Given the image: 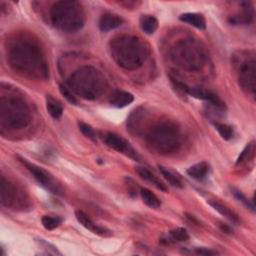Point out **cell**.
<instances>
[{
	"mask_svg": "<svg viewBox=\"0 0 256 256\" xmlns=\"http://www.w3.org/2000/svg\"><path fill=\"white\" fill-rule=\"evenodd\" d=\"M7 60L11 68L23 76L34 79L48 77V66L42 49L30 36L19 35L9 42Z\"/></svg>",
	"mask_w": 256,
	"mask_h": 256,
	"instance_id": "obj_1",
	"label": "cell"
},
{
	"mask_svg": "<svg viewBox=\"0 0 256 256\" xmlns=\"http://www.w3.org/2000/svg\"><path fill=\"white\" fill-rule=\"evenodd\" d=\"M109 52L118 66L125 70H136L146 61L149 47L141 38L124 34L110 40Z\"/></svg>",
	"mask_w": 256,
	"mask_h": 256,
	"instance_id": "obj_2",
	"label": "cell"
},
{
	"mask_svg": "<svg viewBox=\"0 0 256 256\" xmlns=\"http://www.w3.org/2000/svg\"><path fill=\"white\" fill-rule=\"evenodd\" d=\"M67 85L68 88L80 98L95 100L105 93L108 82L99 69L85 65L76 69L68 77Z\"/></svg>",
	"mask_w": 256,
	"mask_h": 256,
	"instance_id": "obj_3",
	"label": "cell"
},
{
	"mask_svg": "<svg viewBox=\"0 0 256 256\" xmlns=\"http://www.w3.org/2000/svg\"><path fill=\"white\" fill-rule=\"evenodd\" d=\"M145 143L150 151L160 155L175 153L182 145V133L170 120H161L150 126L145 133Z\"/></svg>",
	"mask_w": 256,
	"mask_h": 256,
	"instance_id": "obj_4",
	"label": "cell"
},
{
	"mask_svg": "<svg viewBox=\"0 0 256 256\" xmlns=\"http://www.w3.org/2000/svg\"><path fill=\"white\" fill-rule=\"evenodd\" d=\"M31 121L30 108L20 95L8 93L0 99V127L2 132L20 130Z\"/></svg>",
	"mask_w": 256,
	"mask_h": 256,
	"instance_id": "obj_5",
	"label": "cell"
},
{
	"mask_svg": "<svg viewBox=\"0 0 256 256\" xmlns=\"http://www.w3.org/2000/svg\"><path fill=\"white\" fill-rule=\"evenodd\" d=\"M50 20L59 31L68 34L76 33L85 24V12L78 1H58L50 9Z\"/></svg>",
	"mask_w": 256,
	"mask_h": 256,
	"instance_id": "obj_6",
	"label": "cell"
},
{
	"mask_svg": "<svg viewBox=\"0 0 256 256\" xmlns=\"http://www.w3.org/2000/svg\"><path fill=\"white\" fill-rule=\"evenodd\" d=\"M170 58L176 66L186 71H197L204 66L206 53L199 41L188 38L173 45L170 50Z\"/></svg>",
	"mask_w": 256,
	"mask_h": 256,
	"instance_id": "obj_7",
	"label": "cell"
},
{
	"mask_svg": "<svg viewBox=\"0 0 256 256\" xmlns=\"http://www.w3.org/2000/svg\"><path fill=\"white\" fill-rule=\"evenodd\" d=\"M232 66L240 87L249 95L256 92V58L252 50H240L232 55Z\"/></svg>",
	"mask_w": 256,
	"mask_h": 256,
	"instance_id": "obj_8",
	"label": "cell"
},
{
	"mask_svg": "<svg viewBox=\"0 0 256 256\" xmlns=\"http://www.w3.org/2000/svg\"><path fill=\"white\" fill-rule=\"evenodd\" d=\"M0 198L1 204L4 207L12 210H25L31 206L27 193L14 182L1 176Z\"/></svg>",
	"mask_w": 256,
	"mask_h": 256,
	"instance_id": "obj_9",
	"label": "cell"
},
{
	"mask_svg": "<svg viewBox=\"0 0 256 256\" xmlns=\"http://www.w3.org/2000/svg\"><path fill=\"white\" fill-rule=\"evenodd\" d=\"M20 161L26 166V168L31 172L33 177L36 179V181L44 187L46 190L49 192L55 194V195H61L62 194V189L59 186V184L55 181V179L52 177L50 173H48L46 170H44L42 167H39L26 159L19 157Z\"/></svg>",
	"mask_w": 256,
	"mask_h": 256,
	"instance_id": "obj_10",
	"label": "cell"
},
{
	"mask_svg": "<svg viewBox=\"0 0 256 256\" xmlns=\"http://www.w3.org/2000/svg\"><path fill=\"white\" fill-rule=\"evenodd\" d=\"M102 139L108 147L126 155L127 157L135 161H139L140 156L137 151L130 145V143L126 139H124L120 135L113 132H106L102 135Z\"/></svg>",
	"mask_w": 256,
	"mask_h": 256,
	"instance_id": "obj_11",
	"label": "cell"
},
{
	"mask_svg": "<svg viewBox=\"0 0 256 256\" xmlns=\"http://www.w3.org/2000/svg\"><path fill=\"white\" fill-rule=\"evenodd\" d=\"M173 82H174L176 88L180 89L181 91L185 92L186 94H188L196 99L207 101L217 108H223L222 102L220 101V99L218 98V96L215 93L205 90L203 88H199V87H189V86L185 85L184 83H181V82H178L175 80H173Z\"/></svg>",
	"mask_w": 256,
	"mask_h": 256,
	"instance_id": "obj_12",
	"label": "cell"
},
{
	"mask_svg": "<svg viewBox=\"0 0 256 256\" xmlns=\"http://www.w3.org/2000/svg\"><path fill=\"white\" fill-rule=\"evenodd\" d=\"M75 217L77 219V221L84 227L86 228L87 230L97 234V235H100V236H108L110 235V231L107 230L106 228L104 227H101L97 224H95V222L83 211L81 210H76L75 211Z\"/></svg>",
	"mask_w": 256,
	"mask_h": 256,
	"instance_id": "obj_13",
	"label": "cell"
},
{
	"mask_svg": "<svg viewBox=\"0 0 256 256\" xmlns=\"http://www.w3.org/2000/svg\"><path fill=\"white\" fill-rule=\"evenodd\" d=\"M124 20L119 15L112 12H105L101 15L99 19V29L102 32H109L120 27L123 24Z\"/></svg>",
	"mask_w": 256,
	"mask_h": 256,
	"instance_id": "obj_14",
	"label": "cell"
},
{
	"mask_svg": "<svg viewBox=\"0 0 256 256\" xmlns=\"http://www.w3.org/2000/svg\"><path fill=\"white\" fill-rule=\"evenodd\" d=\"M134 100V96L128 92V91H124V90H120V89H116L114 91H112L110 97H109V103L117 108H123L129 104H131Z\"/></svg>",
	"mask_w": 256,
	"mask_h": 256,
	"instance_id": "obj_15",
	"label": "cell"
},
{
	"mask_svg": "<svg viewBox=\"0 0 256 256\" xmlns=\"http://www.w3.org/2000/svg\"><path fill=\"white\" fill-rule=\"evenodd\" d=\"M179 19L187 23L197 29L204 30L206 28V20L205 17L200 14V13H195V12H188V13H183L179 16Z\"/></svg>",
	"mask_w": 256,
	"mask_h": 256,
	"instance_id": "obj_16",
	"label": "cell"
},
{
	"mask_svg": "<svg viewBox=\"0 0 256 256\" xmlns=\"http://www.w3.org/2000/svg\"><path fill=\"white\" fill-rule=\"evenodd\" d=\"M242 14L240 16H233L229 19L231 24H248L253 18V8L250 2H242Z\"/></svg>",
	"mask_w": 256,
	"mask_h": 256,
	"instance_id": "obj_17",
	"label": "cell"
},
{
	"mask_svg": "<svg viewBox=\"0 0 256 256\" xmlns=\"http://www.w3.org/2000/svg\"><path fill=\"white\" fill-rule=\"evenodd\" d=\"M137 173L139 174V176L141 178H143L144 180L152 183L155 187H157L158 189L162 190V191H166L167 187L165 186V184L154 174L152 173L148 168L146 167H137Z\"/></svg>",
	"mask_w": 256,
	"mask_h": 256,
	"instance_id": "obj_18",
	"label": "cell"
},
{
	"mask_svg": "<svg viewBox=\"0 0 256 256\" xmlns=\"http://www.w3.org/2000/svg\"><path fill=\"white\" fill-rule=\"evenodd\" d=\"M139 25H140L141 30L144 33H146L148 35H151V34H153L157 30V28H158V21L152 15L143 14V15H141V17L139 19Z\"/></svg>",
	"mask_w": 256,
	"mask_h": 256,
	"instance_id": "obj_19",
	"label": "cell"
},
{
	"mask_svg": "<svg viewBox=\"0 0 256 256\" xmlns=\"http://www.w3.org/2000/svg\"><path fill=\"white\" fill-rule=\"evenodd\" d=\"M46 109L50 116L54 119H59L63 114L62 103L51 95H47L46 97Z\"/></svg>",
	"mask_w": 256,
	"mask_h": 256,
	"instance_id": "obj_20",
	"label": "cell"
},
{
	"mask_svg": "<svg viewBox=\"0 0 256 256\" xmlns=\"http://www.w3.org/2000/svg\"><path fill=\"white\" fill-rule=\"evenodd\" d=\"M209 205L215 209L217 212H219L222 216H224L225 218H227L229 221L233 222V223H238L239 222V218L237 216L236 213H234L231 209H229L226 205L220 203L219 201L216 200H211L209 201Z\"/></svg>",
	"mask_w": 256,
	"mask_h": 256,
	"instance_id": "obj_21",
	"label": "cell"
},
{
	"mask_svg": "<svg viewBox=\"0 0 256 256\" xmlns=\"http://www.w3.org/2000/svg\"><path fill=\"white\" fill-rule=\"evenodd\" d=\"M186 172L190 177L196 180H202L207 176L209 172V165L206 162H199L189 167Z\"/></svg>",
	"mask_w": 256,
	"mask_h": 256,
	"instance_id": "obj_22",
	"label": "cell"
},
{
	"mask_svg": "<svg viewBox=\"0 0 256 256\" xmlns=\"http://www.w3.org/2000/svg\"><path fill=\"white\" fill-rule=\"evenodd\" d=\"M140 195H141V198L143 200V202L150 208H153V209H156V208H159L160 205H161V202L160 200L158 199V197L152 192L150 191L149 189L145 188V187H142L140 188Z\"/></svg>",
	"mask_w": 256,
	"mask_h": 256,
	"instance_id": "obj_23",
	"label": "cell"
},
{
	"mask_svg": "<svg viewBox=\"0 0 256 256\" xmlns=\"http://www.w3.org/2000/svg\"><path fill=\"white\" fill-rule=\"evenodd\" d=\"M254 153H255V142L251 141L239 155L236 161V165H243L251 161L254 158Z\"/></svg>",
	"mask_w": 256,
	"mask_h": 256,
	"instance_id": "obj_24",
	"label": "cell"
},
{
	"mask_svg": "<svg viewBox=\"0 0 256 256\" xmlns=\"http://www.w3.org/2000/svg\"><path fill=\"white\" fill-rule=\"evenodd\" d=\"M158 168H159V171L162 174V176L167 180V182L171 186L176 187V188H182L183 187V183H182L181 179L177 175H175L172 171L168 170L167 168H165L163 166H158Z\"/></svg>",
	"mask_w": 256,
	"mask_h": 256,
	"instance_id": "obj_25",
	"label": "cell"
},
{
	"mask_svg": "<svg viewBox=\"0 0 256 256\" xmlns=\"http://www.w3.org/2000/svg\"><path fill=\"white\" fill-rule=\"evenodd\" d=\"M41 223L46 230H53L62 223V218L59 216L43 215L41 218Z\"/></svg>",
	"mask_w": 256,
	"mask_h": 256,
	"instance_id": "obj_26",
	"label": "cell"
},
{
	"mask_svg": "<svg viewBox=\"0 0 256 256\" xmlns=\"http://www.w3.org/2000/svg\"><path fill=\"white\" fill-rule=\"evenodd\" d=\"M214 126L216 130L218 131L219 135L221 136L222 139L224 140H230L233 136V129L231 126L225 124V123H220V122H215Z\"/></svg>",
	"mask_w": 256,
	"mask_h": 256,
	"instance_id": "obj_27",
	"label": "cell"
},
{
	"mask_svg": "<svg viewBox=\"0 0 256 256\" xmlns=\"http://www.w3.org/2000/svg\"><path fill=\"white\" fill-rule=\"evenodd\" d=\"M169 235L172 238V240L178 241V242H184L189 239V234H188L187 230L182 227H178V228L171 230L169 232Z\"/></svg>",
	"mask_w": 256,
	"mask_h": 256,
	"instance_id": "obj_28",
	"label": "cell"
},
{
	"mask_svg": "<svg viewBox=\"0 0 256 256\" xmlns=\"http://www.w3.org/2000/svg\"><path fill=\"white\" fill-rule=\"evenodd\" d=\"M59 91H60L61 95H62L68 102H70L71 104H74V105L77 104V99H76V97L74 96V93H73L68 87H66V86H64V85H62V84H60V85H59Z\"/></svg>",
	"mask_w": 256,
	"mask_h": 256,
	"instance_id": "obj_29",
	"label": "cell"
},
{
	"mask_svg": "<svg viewBox=\"0 0 256 256\" xmlns=\"http://www.w3.org/2000/svg\"><path fill=\"white\" fill-rule=\"evenodd\" d=\"M78 126H79V130H80L86 137H88L89 139H91V140H93V141H96L97 135H96L95 131L93 130V128H92L90 125H88V124H86V123H83V122H79Z\"/></svg>",
	"mask_w": 256,
	"mask_h": 256,
	"instance_id": "obj_30",
	"label": "cell"
},
{
	"mask_svg": "<svg viewBox=\"0 0 256 256\" xmlns=\"http://www.w3.org/2000/svg\"><path fill=\"white\" fill-rule=\"evenodd\" d=\"M233 194H234V196L236 197V199H238L240 202H242L247 208H249V209H251L252 211H254L255 209H254V205L241 193V191H238V190H233Z\"/></svg>",
	"mask_w": 256,
	"mask_h": 256,
	"instance_id": "obj_31",
	"label": "cell"
},
{
	"mask_svg": "<svg viewBox=\"0 0 256 256\" xmlns=\"http://www.w3.org/2000/svg\"><path fill=\"white\" fill-rule=\"evenodd\" d=\"M195 253L198 255H213V254H215V252H213L212 250L206 249V248H196Z\"/></svg>",
	"mask_w": 256,
	"mask_h": 256,
	"instance_id": "obj_32",
	"label": "cell"
}]
</instances>
